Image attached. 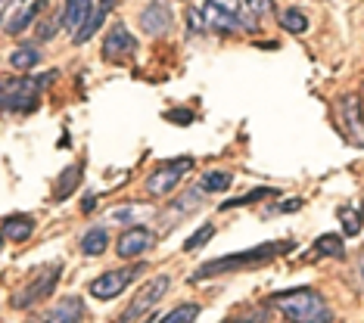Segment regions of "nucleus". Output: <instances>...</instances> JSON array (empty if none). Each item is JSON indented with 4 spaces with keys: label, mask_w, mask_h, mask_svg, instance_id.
Wrapping results in <instances>:
<instances>
[{
    "label": "nucleus",
    "mask_w": 364,
    "mask_h": 323,
    "mask_svg": "<svg viewBox=\"0 0 364 323\" xmlns=\"http://www.w3.org/2000/svg\"><path fill=\"white\" fill-rule=\"evenodd\" d=\"M35 234V221L31 218H22V214H10L0 224V236L13 239V243H26V239Z\"/></svg>",
    "instance_id": "15"
},
{
    "label": "nucleus",
    "mask_w": 364,
    "mask_h": 323,
    "mask_svg": "<svg viewBox=\"0 0 364 323\" xmlns=\"http://www.w3.org/2000/svg\"><path fill=\"white\" fill-rule=\"evenodd\" d=\"M271 305H274L289 323H330L333 320L324 295L314 292V289H289V292H277V295H271Z\"/></svg>",
    "instance_id": "2"
},
{
    "label": "nucleus",
    "mask_w": 364,
    "mask_h": 323,
    "mask_svg": "<svg viewBox=\"0 0 364 323\" xmlns=\"http://www.w3.org/2000/svg\"><path fill=\"white\" fill-rule=\"evenodd\" d=\"M274 13V0H243V13H240V22H243V28L255 31L259 28V22L264 16Z\"/></svg>",
    "instance_id": "14"
},
{
    "label": "nucleus",
    "mask_w": 364,
    "mask_h": 323,
    "mask_svg": "<svg viewBox=\"0 0 364 323\" xmlns=\"http://www.w3.org/2000/svg\"><path fill=\"white\" fill-rule=\"evenodd\" d=\"M200 305H181V308H175L171 314H165V317L159 323H193L196 317H200Z\"/></svg>",
    "instance_id": "23"
},
{
    "label": "nucleus",
    "mask_w": 364,
    "mask_h": 323,
    "mask_svg": "<svg viewBox=\"0 0 364 323\" xmlns=\"http://www.w3.org/2000/svg\"><path fill=\"white\" fill-rule=\"evenodd\" d=\"M60 273H63V264L60 261H53L50 268H38L35 273H31V280L26 286H22V292H16L13 295V308H31V305H38V302H44L47 295L53 292V286H56V280H60Z\"/></svg>",
    "instance_id": "4"
},
{
    "label": "nucleus",
    "mask_w": 364,
    "mask_h": 323,
    "mask_svg": "<svg viewBox=\"0 0 364 323\" xmlns=\"http://www.w3.org/2000/svg\"><path fill=\"white\" fill-rule=\"evenodd\" d=\"M38 62H41V53L35 47H19V50H13V56H10V65L16 72H28V69H35Z\"/></svg>",
    "instance_id": "19"
},
{
    "label": "nucleus",
    "mask_w": 364,
    "mask_h": 323,
    "mask_svg": "<svg viewBox=\"0 0 364 323\" xmlns=\"http://www.w3.org/2000/svg\"><path fill=\"white\" fill-rule=\"evenodd\" d=\"M0 248H4V236H0Z\"/></svg>",
    "instance_id": "33"
},
{
    "label": "nucleus",
    "mask_w": 364,
    "mask_h": 323,
    "mask_svg": "<svg viewBox=\"0 0 364 323\" xmlns=\"http://www.w3.org/2000/svg\"><path fill=\"white\" fill-rule=\"evenodd\" d=\"M237 323H271V314L262 311V308H252V311H246Z\"/></svg>",
    "instance_id": "28"
},
{
    "label": "nucleus",
    "mask_w": 364,
    "mask_h": 323,
    "mask_svg": "<svg viewBox=\"0 0 364 323\" xmlns=\"http://www.w3.org/2000/svg\"><path fill=\"white\" fill-rule=\"evenodd\" d=\"M212 236H215V224H203V227L196 230V234H193V236H190L187 243H184V252H196V248H203V246L209 243Z\"/></svg>",
    "instance_id": "25"
},
{
    "label": "nucleus",
    "mask_w": 364,
    "mask_h": 323,
    "mask_svg": "<svg viewBox=\"0 0 364 323\" xmlns=\"http://www.w3.org/2000/svg\"><path fill=\"white\" fill-rule=\"evenodd\" d=\"M90 0H65V10H63V28L69 31L72 38H78V31L85 28V22H87V16H90Z\"/></svg>",
    "instance_id": "13"
},
{
    "label": "nucleus",
    "mask_w": 364,
    "mask_h": 323,
    "mask_svg": "<svg viewBox=\"0 0 364 323\" xmlns=\"http://www.w3.org/2000/svg\"><path fill=\"white\" fill-rule=\"evenodd\" d=\"M6 4H13V0H0V16H4V10H6Z\"/></svg>",
    "instance_id": "32"
},
{
    "label": "nucleus",
    "mask_w": 364,
    "mask_h": 323,
    "mask_svg": "<svg viewBox=\"0 0 364 323\" xmlns=\"http://www.w3.org/2000/svg\"><path fill=\"white\" fill-rule=\"evenodd\" d=\"M78 180H81V165H75V168H65L63 177L56 180V193H53V196H56V199H65V196L72 193V190H75Z\"/></svg>",
    "instance_id": "22"
},
{
    "label": "nucleus",
    "mask_w": 364,
    "mask_h": 323,
    "mask_svg": "<svg viewBox=\"0 0 364 323\" xmlns=\"http://www.w3.org/2000/svg\"><path fill=\"white\" fill-rule=\"evenodd\" d=\"M187 22H190V28H193V31H205V28H209V25H205V16H203V10H190Z\"/></svg>",
    "instance_id": "29"
},
{
    "label": "nucleus",
    "mask_w": 364,
    "mask_h": 323,
    "mask_svg": "<svg viewBox=\"0 0 364 323\" xmlns=\"http://www.w3.org/2000/svg\"><path fill=\"white\" fill-rule=\"evenodd\" d=\"M212 6H218V10H225L230 16H240V0H209Z\"/></svg>",
    "instance_id": "30"
},
{
    "label": "nucleus",
    "mask_w": 364,
    "mask_h": 323,
    "mask_svg": "<svg viewBox=\"0 0 364 323\" xmlns=\"http://www.w3.org/2000/svg\"><path fill=\"white\" fill-rule=\"evenodd\" d=\"M140 28L146 31V35L159 38L165 31L171 28V10L162 4V0H153V4L144 6V13H140Z\"/></svg>",
    "instance_id": "10"
},
{
    "label": "nucleus",
    "mask_w": 364,
    "mask_h": 323,
    "mask_svg": "<svg viewBox=\"0 0 364 323\" xmlns=\"http://www.w3.org/2000/svg\"><path fill=\"white\" fill-rule=\"evenodd\" d=\"M153 246V234L146 227H128L125 234L119 236V243H115V252H119V258H134V255L146 252V248Z\"/></svg>",
    "instance_id": "11"
},
{
    "label": "nucleus",
    "mask_w": 364,
    "mask_h": 323,
    "mask_svg": "<svg viewBox=\"0 0 364 323\" xmlns=\"http://www.w3.org/2000/svg\"><path fill=\"white\" fill-rule=\"evenodd\" d=\"M109 6H112V0H103L97 10H90V16H87V22H85V28L78 31V38H75V44H87L90 38L97 35V28L103 25V19H106V13H109Z\"/></svg>",
    "instance_id": "17"
},
{
    "label": "nucleus",
    "mask_w": 364,
    "mask_h": 323,
    "mask_svg": "<svg viewBox=\"0 0 364 323\" xmlns=\"http://www.w3.org/2000/svg\"><path fill=\"white\" fill-rule=\"evenodd\" d=\"M336 119H339V131L343 137L355 146H364V115H361V99L355 94L339 97L336 103Z\"/></svg>",
    "instance_id": "5"
},
{
    "label": "nucleus",
    "mask_w": 364,
    "mask_h": 323,
    "mask_svg": "<svg viewBox=\"0 0 364 323\" xmlns=\"http://www.w3.org/2000/svg\"><path fill=\"white\" fill-rule=\"evenodd\" d=\"M81 317H85V305H81V298L65 295L44 314V317H41V323H81Z\"/></svg>",
    "instance_id": "12"
},
{
    "label": "nucleus",
    "mask_w": 364,
    "mask_h": 323,
    "mask_svg": "<svg viewBox=\"0 0 364 323\" xmlns=\"http://www.w3.org/2000/svg\"><path fill=\"white\" fill-rule=\"evenodd\" d=\"M50 78H0V112H19L31 115L41 103V84Z\"/></svg>",
    "instance_id": "3"
},
{
    "label": "nucleus",
    "mask_w": 364,
    "mask_h": 323,
    "mask_svg": "<svg viewBox=\"0 0 364 323\" xmlns=\"http://www.w3.org/2000/svg\"><path fill=\"white\" fill-rule=\"evenodd\" d=\"M343 239L339 236H333V234H327V236H321L318 243H314V255H321V258H324V255H333V258H343Z\"/></svg>",
    "instance_id": "21"
},
{
    "label": "nucleus",
    "mask_w": 364,
    "mask_h": 323,
    "mask_svg": "<svg viewBox=\"0 0 364 323\" xmlns=\"http://www.w3.org/2000/svg\"><path fill=\"white\" fill-rule=\"evenodd\" d=\"M134 50H137V40L131 38V31L125 25H112L109 35L103 38V62L119 65V62H125Z\"/></svg>",
    "instance_id": "9"
},
{
    "label": "nucleus",
    "mask_w": 364,
    "mask_h": 323,
    "mask_svg": "<svg viewBox=\"0 0 364 323\" xmlns=\"http://www.w3.org/2000/svg\"><path fill=\"white\" fill-rule=\"evenodd\" d=\"M106 246H109V234H106L103 227L87 230L85 239H81V248H85V255H103Z\"/></svg>",
    "instance_id": "18"
},
{
    "label": "nucleus",
    "mask_w": 364,
    "mask_h": 323,
    "mask_svg": "<svg viewBox=\"0 0 364 323\" xmlns=\"http://www.w3.org/2000/svg\"><path fill=\"white\" fill-rule=\"evenodd\" d=\"M339 221H343V227H346V234H349V236H355L361 230V214L355 209H349V205H346V209H339Z\"/></svg>",
    "instance_id": "26"
},
{
    "label": "nucleus",
    "mask_w": 364,
    "mask_h": 323,
    "mask_svg": "<svg viewBox=\"0 0 364 323\" xmlns=\"http://www.w3.org/2000/svg\"><path fill=\"white\" fill-rule=\"evenodd\" d=\"M19 6H22V0H19V4H16V16H13V19H10V22H6V25H4V28H6V31H10V35H19V31H26V28H28V25H31V22H35V19H38V13H41V10H44V6H47V4H44V0H35V4H31V6H28V10H19Z\"/></svg>",
    "instance_id": "16"
},
{
    "label": "nucleus",
    "mask_w": 364,
    "mask_h": 323,
    "mask_svg": "<svg viewBox=\"0 0 364 323\" xmlns=\"http://www.w3.org/2000/svg\"><path fill=\"white\" fill-rule=\"evenodd\" d=\"M293 243H262L250 248V252H234V255H225V258H215V261H205L203 268L193 270L190 283H203L209 277H218V273H230V270H243V268H259L264 261H274L280 255H287Z\"/></svg>",
    "instance_id": "1"
},
{
    "label": "nucleus",
    "mask_w": 364,
    "mask_h": 323,
    "mask_svg": "<svg viewBox=\"0 0 364 323\" xmlns=\"http://www.w3.org/2000/svg\"><path fill=\"white\" fill-rule=\"evenodd\" d=\"M205 193H221V190H228L230 187V174L228 171H209L203 177V184H200Z\"/></svg>",
    "instance_id": "24"
},
{
    "label": "nucleus",
    "mask_w": 364,
    "mask_h": 323,
    "mask_svg": "<svg viewBox=\"0 0 364 323\" xmlns=\"http://www.w3.org/2000/svg\"><path fill=\"white\" fill-rule=\"evenodd\" d=\"M358 277H361V283H364V248H361V255H358Z\"/></svg>",
    "instance_id": "31"
},
{
    "label": "nucleus",
    "mask_w": 364,
    "mask_h": 323,
    "mask_svg": "<svg viewBox=\"0 0 364 323\" xmlns=\"http://www.w3.org/2000/svg\"><path fill=\"white\" fill-rule=\"evenodd\" d=\"M280 25H284V31H289V35H302L309 28V19L299 10H284L280 13Z\"/></svg>",
    "instance_id": "20"
},
{
    "label": "nucleus",
    "mask_w": 364,
    "mask_h": 323,
    "mask_svg": "<svg viewBox=\"0 0 364 323\" xmlns=\"http://www.w3.org/2000/svg\"><path fill=\"white\" fill-rule=\"evenodd\" d=\"M274 190L271 187H262V190H255V193H250V196H240V199H230V202H225V209H234V205H250V202H255V199H262V196H271Z\"/></svg>",
    "instance_id": "27"
},
{
    "label": "nucleus",
    "mask_w": 364,
    "mask_h": 323,
    "mask_svg": "<svg viewBox=\"0 0 364 323\" xmlns=\"http://www.w3.org/2000/svg\"><path fill=\"white\" fill-rule=\"evenodd\" d=\"M225 323H237V320H225Z\"/></svg>",
    "instance_id": "34"
},
{
    "label": "nucleus",
    "mask_w": 364,
    "mask_h": 323,
    "mask_svg": "<svg viewBox=\"0 0 364 323\" xmlns=\"http://www.w3.org/2000/svg\"><path fill=\"white\" fill-rule=\"evenodd\" d=\"M137 273H140V264H134V268H122V270H106L90 283V295L100 298V302H109V298L122 295V289H128L134 283Z\"/></svg>",
    "instance_id": "8"
},
{
    "label": "nucleus",
    "mask_w": 364,
    "mask_h": 323,
    "mask_svg": "<svg viewBox=\"0 0 364 323\" xmlns=\"http://www.w3.org/2000/svg\"><path fill=\"white\" fill-rule=\"evenodd\" d=\"M168 286H171L168 273H162V277H156V280H150V283H144V286H140V292L131 298V305H128V311H125V317H122V323H131V320L144 317V314L150 311L165 292H168Z\"/></svg>",
    "instance_id": "6"
},
{
    "label": "nucleus",
    "mask_w": 364,
    "mask_h": 323,
    "mask_svg": "<svg viewBox=\"0 0 364 323\" xmlns=\"http://www.w3.org/2000/svg\"><path fill=\"white\" fill-rule=\"evenodd\" d=\"M190 165H193V159H175V162H165L159 165L150 177H146V193L150 196H165V193H171V190L178 187V180L184 177V171H190Z\"/></svg>",
    "instance_id": "7"
}]
</instances>
